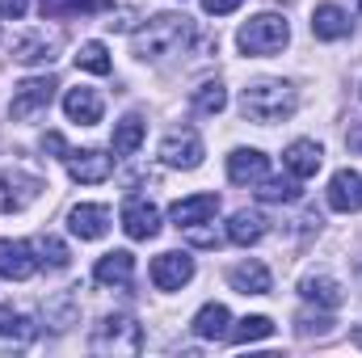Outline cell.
<instances>
[{
  "label": "cell",
  "instance_id": "1",
  "mask_svg": "<svg viewBox=\"0 0 362 358\" xmlns=\"http://www.w3.org/2000/svg\"><path fill=\"white\" fill-rule=\"evenodd\" d=\"M189 38H194V25H189L185 13H160V17H152L144 30H135L131 51H135L139 64H160V59H169V55H181Z\"/></svg>",
  "mask_w": 362,
  "mask_h": 358
},
{
  "label": "cell",
  "instance_id": "2",
  "mask_svg": "<svg viewBox=\"0 0 362 358\" xmlns=\"http://www.w3.org/2000/svg\"><path fill=\"white\" fill-rule=\"evenodd\" d=\"M299 97L286 81H253L245 97H240V110L249 122H262V127H274V122H286L295 114Z\"/></svg>",
  "mask_w": 362,
  "mask_h": 358
},
{
  "label": "cell",
  "instance_id": "3",
  "mask_svg": "<svg viewBox=\"0 0 362 358\" xmlns=\"http://www.w3.org/2000/svg\"><path fill=\"white\" fill-rule=\"evenodd\" d=\"M89 350L101 358H131L144 350V333H139V325L131 321V316H105L97 329H93L89 337Z\"/></svg>",
  "mask_w": 362,
  "mask_h": 358
},
{
  "label": "cell",
  "instance_id": "4",
  "mask_svg": "<svg viewBox=\"0 0 362 358\" xmlns=\"http://www.w3.org/2000/svg\"><path fill=\"white\" fill-rule=\"evenodd\" d=\"M236 42H240L245 55H278L291 42V30H286V21L278 13H257V17H249L240 25Z\"/></svg>",
  "mask_w": 362,
  "mask_h": 358
},
{
  "label": "cell",
  "instance_id": "5",
  "mask_svg": "<svg viewBox=\"0 0 362 358\" xmlns=\"http://www.w3.org/2000/svg\"><path fill=\"white\" fill-rule=\"evenodd\" d=\"M55 81L51 76H30V81H21L17 89H13V101H8V114L17 118V122H25V118H38L47 105H51V97H55Z\"/></svg>",
  "mask_w": 362,
  "mask_h": 358
},
{
  "label": "cell",
  "instance_id": "6",
  "mask_svg": "<svg viewBox=\"0 0 362 358\" xmlns=\"http://www.w3.org/2000/svg\"><path fill=\"white\" fill-rule=\"evenodd\" d=\"M38 194H42V178H38V173H25V169H0V215H8V211H25Z\"/></svg>",
  "mask_w": 362,
  "mask_h": 358
},
{
  "label": "cell",
  "instance_id": "7",
  "mask_svg": "<svg viewBox=\"0 0 362 358\" xmlns=\"http://www.w3.org/2000/svg\"><path fill=\"white\" fill-rule=\"evenodd\" d=\"M160 161L169 169H198L202 165V139H198V131H189V127L169 131L160 139Z\"/></svg>",
  "mask_w": 362,
  "mask_h": 358
},
{
  "label": "cell",
  "instance_id": "8",
  "mask_svg": "<svg viewBox=\"0 0 362 358\" xmlns=\"http://www.w3.org/2000/svg\"><path fill=\"white\" fill-rule=\"evenodd\" d=\"M38 266H42V262H38V249H34L30 241H0V278L25 282Z\"/></svg>",
  "mask_w": 362,
  "mask_h": 358
},
{
  "label": "cell",
  "instance_id": "9",
  "mask_svg": "<svg viewBox=\"0 0 362 358\" xmlns=\"http://www.w3.org/2000/svg\"><path fill=\"white\" fill-rule=\"evenodd\" d=\"M122 232L131 241H152L160 232V211L148 198H127L122 202Z\"/></svg>",
  "mask_w": 362,
  "mask_h": 358
},
{
  "label": "cell",
  "instance_id": "10",
  "mask_svg": "<svg viewBox=\"0 0 362 358\" xmlns=\"http://www.w3.org/2000/svg\"><path fill=\"white\" fill-rule=\"evenodd\" d=\"M64 161H68L72 181H85V185H101V181H110V173H114V156H105V152H97V148L68 152Z\"/></svg>",
  "mask_w": 362,
  "mask_h": 358
},
{
  "label": "cell",
  "instance_id": "11",
  "mask_svg": "<svg viewBox=\"0 0 362 358\" xmlns=\"http://www.w3.org/2000/svg\"><path fill=\"white\" fill-rule=\"evenodd\" d=\"M68 228H72V236H81V241H101V236L110 232V207H101V202H81V207H72V211H68Z\"/></svg>",
  "mask_w": 362,
  "mask_h": 358
},
{
  "label": "cell",
  "instance_id": "12",
  "mask_svg": "<svg viewBox=\"0 0 362 358\" xmlns=\"http://www.w3.org/2000/svg\"><path fill=\"white\" fill-rule=\"evenodd\" d=\"M55 55H59V34H47V30H34V34H25V38L13 42V59L25 64V68L51 64Z\"/></svg>",
  "mask_w": 362,
  "mask_h": 358
},
{
  "label": "cell",
  "instance_id": "13",
  "mask_svg": "<svg viewBox=\"0 0 362 358\" xmlns=\"http://www.w3.org/2000/svg\"><path fill=\"white\" fill-rule=\"evenodd\" d=\"M189 278H194V258L189 253H160L152 262V282L160 291H181Z\"/></svg>",
  "mask_w": 362,
  "mask_h": 358
},
{
  "label": "cell",
  "instance_id": "14",
  "mask_svg": "<svg viewBox=\"0 0 362 358\" xmlns=\"http://www.w3.org/2000/svg\"><path fill=\"white\" fill-rule=\"evenodd\" d=\"M282 165H286V173L291 178H316L320 173V165H325V148L316 144V139H295L286 152H282Z\"/></svg>",
  "mask_w": 362,
  "mask_h": 358
},
{
  "label": "cell",
  "instance_id": "15",
  "mask_svg": "<svg viewBox=\"0 0 362 358\" xmlns=\"http://www.w3.org/2000/svg\"><path fill=\"white\" fill-rule=\"evenodd\" d=\"M266 173H270V161H266V152H257V148H236V152L228 156V178L236 181V185H257Z\"/></svg>",
  "mask_w": 362,
  "mask_h": 358
},
{
  "label": "cell",
  "instance_id": "16",
  "mask_svg": "<svg viewBox=\"0 0 362 358\" xmlns=\"http://www.w3.org/2000/svg\"><path fill=\"white\" fill-rule=\"evenodd\" d=\"M93 278L101 282V287H114V291H127L131 287V278H135V258L127 253V249H114V253H105L97 270H93Z\"/></svg>",
  "mask_w": 362,
  "mask_h": 358
},
{
  "label": "cell",
  "instance_id": "17",
  "mask_svg": "<svg viewBox=\"0 0 362 358\" xmlns=\"http://www.w3.org/2000/svg\"><path fill=\"white\" fill-rule=\"evenodd\" d=\"M189 329H194L202 342H223V337L232 333V312H228L223 304H202L198 316L189 321Z\"/></svg>",
  "mask_w": 362,
  "mask_h": 358
},
{
  "label": "cell",
  "instance_id": "18",
  "mask_svg": "<svg viewBox=\"0 0 362 358\" xmlns=\"http://www.w3.org/2000/svg\"><path fill=\"white\" fill-rule=\"evenodd\" d=\"M329 207L333 211H358L362 207V178L354 169H337L329 181Z\"/></svg>",
  "mask_w": 362,
  "mask_h": 358
},
{
  "label": "cell",
  "instance_id": "19",
  "mask_svg": "<svg viewBox=\"0 0 362 358\" xmlns=\"http://www.w3.org/2000/svg\"><path fill=\"white\" fill-rule=\"evenodd\" d=\"M219 211V194H194V198H181L173 202V224L189 228V224H211Z\"/></svg>",
  "mask_w": 362,
  "mask_h": 358
},
{
  "label": "cell",
  "instance_id": "20",
  "mask_svg": "<svg viewBox=\"0 0 362 358\" xmlns=\"http://www.w3.org/2000/svg\"><path fill=\"white\" fill-rule=\"evenodd\" d=\"M64 114L72 118V122H81V127H93V122H101V97L97 89H68L64 93Z\"/></svg>",
  "mask_w": 362,
  "mask_h": 358
},
{
  "label": "cell",
  "instance_id": "21",
  "mask_svg": "<svg viewBox=\"0 0 362 358\" xmlns=\"http://www.w3.org/2000/svg\"><path fill=\"white\" fill-rule=\"evenodd\" d=\"M266 232H270V224H266L262 211H236V215L228 219V241H232V245H245V249H249V245H257Z\"/></svg>",
  "mask_w": 362,
  "mask_h": 358
},
{
  "label": "cell",
  "instance_id": "22",
  "mask_svg": "<svg viewBox=\"0 0 362 358\" xmlns=\"http://www.w3.org/2000/svg\"><path fill=\"white\" fill-rule=\"evenodd\" d=\"M299 295H303L308 304H316V308H341V299H346V291H341L337 278H329V274H308V278L299 282Z\"/></svg>",
  "mask_w": 362,
  "mask_h": 358
},
{
  "label": "cell",
  "instance_id": "23",
  "mask_svg": "<svg viewBox=\"0 0 362 358\" xmlns=\"http://www.w3.org/2000/svg\"><path fill=\"white\" fill-rule=\"evenodd\" d=\"M312 34H316V38H325V42L346 38V34H350V13H346V8H337V4H320V8L312 13Z\"/></svg>",
  "mask_w": 362,
  "mask_h": 358
},
{
  "label": "cell",
  "instance_id": "24",
  "mask_svg": "<svg viewBox=\"0 0 362 358\" xmlns=\"http://www.w3.org/2000/svg\"><path fill=\"white\" fill-rule=\"evenodd\" d=\"M228 282L240 291V295H270V270L262 262H240V266L228 270Z\"/></svg>",
  "mask_w": 362,
  "mask_h": 358
},
{
  "label": "cell",
  "instance_id": "25",
  "mask_svg": "<svg viewBox=\"0 0 362 358\" xmlns=\"http://www.w3.org/2000/svg\"><path fill=\"white\" fill-rule=\"evenodd\" d=\"M139 144H144V118H139V114H127V118L114 127L110 148H114V156H135Z\"/></svg>",
  "mask_w": 362,
  "mask_h": 358
},
{
  "label": "cell",
  "instance_id": "26",
  "mask_svg": "<svg viewBox=\"0 0 362 358\" xmlns=\"http://www.w3.org/2000/svg\"><path fill=\"white\" fill-rule=\"evenodd\" d=\"M114 0H42V17H85V13H101Z\"/></svg>",
  "mask_w": 362,
  "mask_h": 358
},
{
  "label": "cell",
  "instance_id": "27",
  "mask_svg": "<svg viewBox=\"0 0 362 358\" xmlns=\"http://www.w3.org/2000/svg\"><path fill=\"white\" fill-rule=\"evenodd\" d=\"M257 198L262 202H295L299 198V178H266L257 181Z\"/></svg>",
  "mask_w": 362,
  "mask_h": 358
},
{
  "label": "cell",
  "instance_id": "28",
  "mask_svg": "<svg viewBox=\"0 0 362 358\" xmlns=\"http://www.w3.org/2000/svg\"><path fill=\"white\" fill-rule=\"evenodd\" d=\"M236 346H249V342H266V337H274V321L270 316H245L232 333H228Z\"/></svg>",
  "mask_w": 362,
  "mask_h": 358
},
{
  "label": "cell",
  "instance_id": "29",
  "mask_svg": "<svg viewBox=\"0 0 362 358\" xmlns=\"http://www.w3.org/2000/svg\"><path fill=\"white\" fill-rule=\"evenodd\" d=\"M0 337L4 342H30L34 337V321L13 312V308H0Z\"/></svg>",
  "mask_w": 362,
  "mask_h": 358
},
{
  "label": "cell",
  "instance_id": "30",
  "mask_svg": "<svg viewBox=\"0 0 362 358\" xmlns=\"http://www.w3.org/2000/svg\"><path fill=\"white\" fill-rule=\"evenodd\" d=\"M34 249H38V262L51 270H68V262H72V253H68V245L59 236H38Z\"/></svg>",
  "mask_w": 362,
  "mask_h": 358
},
{
  "label": "cell",
  "instance_id": "31",
  "mask_svg": "<svg viewBox=\"0 0 362 358\" xmlns=\"http://www.w3.org/2000/svg\"><path fill=\"white\" fill-rule=\"evenodd\" d=\"M76 64L85 72H93V76H110V51H105V42H81Z\"/></svg>",
  "mask_w": 362,
  "mask_h": 358
},
{
  "label": "cell",
  "instance_id": "32",
  "mask_svg": "<svg viewBox=\"0 0 362 358\" xmlns=\"http://www.w3.org/2000/svg\"><path fill=\"white\" fill-rule=\"evenodd\" d=\"M223 105H228V89H223L219 81H206V85L194 89V110H198V114H219Z\"/></svg>",
  "mask_w": 362,
  "mask_h": 358
},
{
  "label": "cell",
  "instance_id": "33",
  "mask_svg": "<svg viewBox=\"0 0 362 358\" xmlns=\"http://www.w3.org/2000/svg\"><path fill=\"white\" fill-rule=\"evenodd\" d=\"M295 325H299V337H325V333H333V321L329 316H312V312H303Z\"/></svg>",
  "mask_w": 362,
  "mask_h": 358
},
{
  "label": "cell",
  "instance_id": "34",
  "mask_svg": "<svg viewBox=\"0 0 362 358\" xmlns=\"http://www.w3.org/2000/svg\"><path fill=\"white\" fill-rule=\"evenodd\" d=\"M181 232H185V241H189V245H202V249H215V245H219V232H215V228L189 224V228H181Z\"/></svg>",
  "mask_w": 362,
  "mask_h": 358
},
{
  "label": "cell",
  "instance_id": "35",
  "mask_svg": "<svg viewBox=\"0 0 362 358\" xmlns=\"http://www.w3.org/2000/svg\"><path fill=\"white\" fill-rule=\"evenodd\" d=\"M245 0H202V8L211 13V17H223V13H236Z\"/></svg>",
  "mask_w": 362,
  "mask_h": 358
},
{
  "label": "cell",
  "instance_id": "36",
  "mask_svg": "<svg viewBox=\"0 0 362 358\" xmlns=\"http://www.w3.org/2000/svg\"><path fill=\"white\" fill-rule=\"evenodd\" d=\"M42 152H55V156H68V144H64V135H59V131H47V135H42Z\"/></svg>",
  "mask_w": 362,
  "mask_h": 358
},
{
  "label": "cell",
  "instance_id": "37",
  "mask_svg": "<svg viewBox=\"0 0 362 358\" xmlns=\"http://www.w3.org/2000/svg\"><path fill=\"white\" fill-rule=\"evenodd\" d=\"M25 8H30V0H0V17H25Z\"/></svg>",
  "mask_w": 362,
  "mask_h": 358
},
{
  "label": "cell",
  "instance_id": "38",
  "mask_svg": "<svg viewBox=\"0 0 362 358\" xmlns=\"http://www.w3.org/2000/svg\"><path fill=\"white\" fill-rule=\"evenodd\" d=\"M346 148H350L354 156H362V122H354V127H350V135H346Z\"/></svg>",
  "mask_w": 362,
  "mask_h": 358
},
{
  "label": "cell",
  "instance_id": "39",
  "mask_svg": "<svg viewBox=\"0 0 362 358\" xmlns=\"http://www.w3.org/2000/svg\"><path fill=\"white\" fill-rule=\"evenodd\" d=\"M354 346H362V325L354 329Z\"/></svg>",
  "mask_w": 362,
  "mask_h": 358
},
{
  "label": "cell",
  "instance_id": "40",
  "mask_svg": "<svg viewBox=\"0 0 362 358\" xmlns=\"http://www.w3.org/2000/svg\"><path fill=\"white\" fill-rule=\"evenodd\" d=\"M358 8H362V0H358Z\"/></svg>",
  "mask_w": 362,
  "mask_h": 358
}]
</instances>
